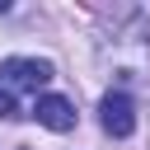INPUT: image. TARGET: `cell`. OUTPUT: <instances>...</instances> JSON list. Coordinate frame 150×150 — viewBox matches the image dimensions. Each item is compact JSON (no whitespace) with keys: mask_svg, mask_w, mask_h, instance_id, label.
Wrapping results in <instances>:
<instances>
[{"mask_svg":"<svg viewBox=\"0 0 150 150\" xmlns=\"http://www.w3.org/2000/svg\"><path fill=\"white\" fill-rule=\"evenodd\" d=\"M5 9H9V0H0V14H5Z\"/></svg>","mask_w":150,"mask_h":150,"instance_id":"5b68a950","label":"cell"},{"mask_svg":"<svg viewBox=\"0 0 150 150\" xmlns=\"http://www.w3.org/2000/svg\"><path fill=\"white\" fill-rule=\"evenodd\" d=\"M98 122H103V131L108 136H131L136 131V103L122 94V89H112V94H103V103H98Z\"/></svg>","mask_w":150,"mask_h":150,"instance_id":"7a4b0ae2","label":"cell"},{"mask_svg":"<svg viewBox=\"0 0 150 150\" xmlns=\"http://www.w3.org/2000/svg\"><path fill=\"white\" fill-rule=\"evenodd\" d=\"M0 75H5V84L38 94V89L52 80V61H38V56H5V61H0Z\"/></svg>","mask_w":150,"mask_h":150,"instance_id":"6da1fadb","label":"cell"},{"mask_svg":"<svg viewBox=\"0 0 150 150\" xmlns=\"http://www.w3.org/2000/svg\"><path fill=\"white\" fill-rule=\"evenodd\" d=\"M33 117H38L47 131H70V127H75V103L61 98V94H42V98L33 103Z\"/></svg>","mask_w":150,"mask_h":150,"instance_id":"3957f363","label":"cell"},{"mask_svg":"<svg viewBox=\"0 0 150 150\" xmlns=\"http://www.w3.org/2000/svg\"><path fill=\"white\" fill-rule=\"evenodd\" d=\"M19 150H28V145H19Z\"/></svg>","mask_w":150,"mask_h":150,"instance_id":"8992f818","label":"cell"},{"mask_svg":"<svg viewBox=\"0 0 150 150\" xmlns=\"http://www.w3.org/2000/svg\"><path fill=\"white\" fill-rule=\"evenodd\" d=\"M5 117H14V98H9V89H0V122Z\"/></svg>","mask_w":150,"mask_h":150,"instance_id":"277c9868","label":"cell"}]
</instances>
